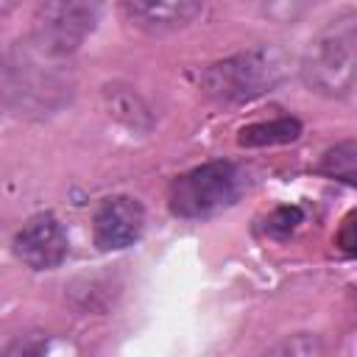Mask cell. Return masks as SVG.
I'll return each instance as SVG.
<instances>
[{"instance_id": "cell-1", "label": "cell", "mask_w": 357, "mask_h": 357, "mask_svg": "<svg viewBox=\"0 0 357 357\" xmlns=\"http://www.w3.org/2000/svg\"><path fill=\"white\" fill-rule=\"evenodd\" d=\"M64 59L42 50L31 39L6 53L0 64V92L20 112H53L70 98V73Z\"/></svg>"}, {"instance_id": "cell-2", "label": "cell", "mask_w": 357, "mask_h": 357, "mask_svg": "<svg viewBox=\"0 0 357 357\" xmlns=\"http://www.w3.org/2000/svg\"><path fill=\"white\" fill-rule=\"evenodd\" d=\"M357 14L343 11L329 20L326 28L310 39L301 56V81L310 92L324 98H349L354 92V70H357Z\"/></svg>"}, {"instance_id": "cell-3", "label": "cell", "mask_w": 357, "mask_h": 357, "mask_svg": "<svg viewBox=\"0 0 357 357\" xmlns=\"http://www.w3.org/2000/svg\"><path fill=\"white\" fill-rule=\"evenodd\" d=\"M284 75V61L276 50L257 47L223 61H215L201 75V89L218 103H243L271 92Z\"/></svg>"}, {"instance_id": "cell-4", "label": "cell", "mask_w": 357, "mask_h": 357, "mask_svg": "<svg viewBox=\"0 0 357 357\" xmlns=\"http://www.w3.org/2000/svg\"><path fill=\"white\" fill-rule=\"evenodd\" d=\"M243 190V176L231 162H204L176 176L167 187V206L176 218H206L229 204Z\"/></svg>"}, {"instance_id": "cell-5", "label": "cell", "mask_w": 357, "mask_h": 357, "mask_svg": "<svg viewBox=\"0 0 357 357\" xmlns=\"http://www.w3.org/2000/svg\"><path fill=\"white\" fill-rule=\"evenodd\" d=\"M98 14L100 8L95 3H45L33 17V33L28 39L59 59H70L95 31Z\"/></svg>"}, {"instance_id": "cell-6", "label": "cell", "mask_w": 357, "mask_h": 357, "mask_svg": "<svg viewBox=\"0 0 357 357\" xmlns=\"http://www.w3.org/2000/svg\"><path fill=\"white\" fill-rule=\"evenodd\" d=\"M67 231L56 215L42 212L22 223L14 234V254L31 271H53L67 257Z\"/></svg>"}, {"instance_id": "cell-7", "label": "cell", "mask_w": 357, "mask_h": 357, "mask_svg": "<svg viewBox=\"0 0 357 357\" xmlns=\"http://www.w3.org/2000/svg\"><path fill=\"white\" fill-rule=\"evenodd\" d=\"M145 229V209L131 195H109L92 218V237L100 251H123L139 240Z\"/></svg>"}, {"instance_id": "cell-8", "label": "cell", "mask_w": 357, "mask_h": 357, "mask_svg": "<svg viewBox=\"0 0 357 357\" xmlns=\"http://www.w3.org/2000/svg\"><path fill=\"white\" fill-rule=\"evenodd\" d=\"M120 11L134 28L145 33H170L190 25L204 11V6L192 0H134L123 3Z\"/></svg>"}, {"instance_id": "cell-9", "label": "cell", "mask_w": 357, "mask_h": 357, "mask_svg": "<svg viewBox=\"0 0 357 357\" xmlns=\"http://www.w3.org/2000/svg\"><path fill=\"white\" fill-rule=\"evenodd\" d=\"M298 137H301V120L282 114V117L251 123V126L240 128L237 142L243 148H265V145H287V142H296Z\"/></svg>"}, {"instance_id": "cell-10", "label": "cell", "mask_w": 357, "mask_h": 357, "mask_svg": "<svg viewBox=\"0 0 357 357\" xmlns=\"http://www.w3.org/2000/svg\"><path fill=\"white\" fill-rule=\"evenodd\" d=\"M318 173H324L326 178L354 184V176H357V145H354V139H343L335 148H329L318 162Z\"/></svg>"}, {"instance_id": "cell-11", "label": "cell", "mask_w": 357, "mask_h": 357, "mask_svg": "<svg viewBox=\"0 0 357 357\" xmlns=\"http://www.w3.org/2000/svg\"><path fill=\"white\" fill-rule=\"evenodd\" d=\"M262 357H326V346L312 332H296L282 340H276Z\"/></svg>"}, {"instance_id": "cell-12", "label": "cell", "mask_w": 357, "mask_h": 357, "mask_svg": "<svg viewBox=\"0 0 357 357\" xmlns=\"http://www.w3.org/2000/svg\"><path fill=\"white\" fill-rule=\"evenodd\" d=\"M301 220H304L301 206H290V204L276 206V209L265 218V234H271V237H276V240H284V237H290V234L298 229Z\"/></svg>"}, {"instance_id": "cell-13", "label": "cell", "mask_w": 357, "mask_h": 357, "mask_svg": "<svg viewBox=\"0 0 357 357\" xmlns=\"http://www.w3.org/2000/svg\"><path fill=\"white\" fill-rule=\"evenodd\" d=\"M0 357H50V343H47L45 335L31 332V335H22V337L11 340Z\"/></svg>"}, {"instance_id": "cell-14", "label": "cell", "mask_w": 357, "mask_h": 357, "mask_svg": "<svg viewBox=\"0 0 357 357\" xmlns=\"http://www.w3.org/2000/svg\"><path fill=\"white\" fill-rule=\"evenodd\" d=\"M337 245H340L346 254H354V215H349V218L343 220V229H340Z\"/></svg>"}, {"instance_id": "cell-15", "label": "cell", "mask_w": 357, "mask_h": 357, "mask_svg": "<svg viewBox=\"0 0 357 357\" xmlns=\"http://www.w3.org/2000/svg\"><path fill=\"white\" fill-rule=\"evenodd\" d=\"M11 8H14V3H8V0H0V17H3V14H8Z\"/></svg>"}]
</instances>
